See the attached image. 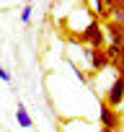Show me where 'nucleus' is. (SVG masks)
<instances>
[{
    "mask_svg": "<svg viewBox=\"0 0 124 132\" xmlns=\"http://www.w3.org/2000/svg\"><path fill=\"white\" fill-rule=\"evenodd\" d=\"M103 39H106V34H103V26L98 23V18H93V21L83 29V34H80V42L88 44L91 49H101V47H103Z\"/></svg>",
    "mask_w": 124,
    "mask_h": 132,
    "instance_id": "nucleus-1",
    "label": "nucleus"
},
{
    "mask_svg": "<svg viewBox=\"0 0 124 132\" xmlns=\"http://www.w3.org/2000/svg\"><path fill=\"white\" fill-rule=\"evenodd\" d=\"M103 101H106L111 109H119V106L124 104V73H116V78H114V83L109 86Z\"/></svg>",
    "mask_w": 124,
    "mask_h": 132,
    "instance_id": "nucleus-2",
    "label": "nucleus"
},
{
    "mask_svg": "<svg viewBox=\"0 0 124 132\" xmlns=\"http://www.w3.org/2000/svg\"><path fill=\"white\" fill-rule=\"evenodd\" d=\"M98 119H101V127H106V129H119L121 127V119H119V114H116V109H111L106 101H101V111H98Z\"/></svg>",
    "mask_w": 124,
    "mask_h": 132,
    "instance_id": "nucleus-3",
    "label": "nucleus"
},
{
    "mask_svg": "<svg viewBox=\"0 0 124 132\" xmlns=\"http://www.w3.org/2000/svg\"><path fill=\"white\" fill-rule=\"evenodd\" d=\"M106 57H109V65L116 70V73H124V44H106L103 47Z\"/></svg>",
    "mask_w": 124,
    "mask_h": 132,
    "instance_id": "nucleus-4",
    "label": "nucleus"
},
{
    "mask_svg": "<svg viewBox=\"0 0 124 132\" xmlns=\"http://www.w3.org/2000/svg\"><path fill=\"white\" fill-rule=\"evenodd\" d=\"M83 57L91 62V68L96 70V73H101V70H106L109 68V57H106V52H103V47L101 49H83Z\"/></svg>",
    "mask_w": 124,
    "mask_h": 132,
    "instance_id": "nucleus-5",
    "label": "nucleus"
},
{
    "mask_svg": "<svg viewBox=\"0 0 124 132\" xmlns=\"http://www.w3.org/2000/svg\"><path fill=\"white\" fill-rule=\"evenodd\" d=\"M106 34H109V44H124V26L109 21L106 23Z\"/></svg>",
    "mask_w": 124,
    "mask_h": 132,
    "instance_id": "nucleus-6",
    "label": "nucleus"
},
{
    "mask_svg": "<svg viewBox=\"0 0 124 132\" xmlns=\"http://www.w3.org/2000/svg\"><path fill=\"white\" fill-rule=\"evenodd\" d=\"M111 5H114V0H93V16L96 18H109Z\"/></svg>",
    "mask_w": 124,
    "mask_h": 132,
    "instance_id": "nucleus-7",
    "label": "nucleus"
},
{
    "mask_svg": "<svg viewBox=\"0 0 124 132\" xmlns=\"http://www.w3.org/2000/svg\"><path fill=\"white\" fill-rule=\"evenodd\" d=\"M16 119H18V124H21L23 129H31V127H34V119L29 117V111H26L23 104H18V109H16Z\"/></svg>",
    "mask_w": 124,
    "mask_h": 132,
    "instance_id": "nucleus-8",
    "label": "nucleus"
},
{
    "mask_svg": "<svg viewBox=\"0 0 124 132\" xmlns=\"http://www.w3.org/2000/svg\"><path fill=\"white\" fill-rule=\"evenodd\" d=\"M114 23H121L124 26V0H114V5H111V16H109Z\"/></svg>",
    "mask_w": 124,
    "mask_h": 132,
    "instance_id": "nucleus-9",
    "label": "nucleus"
},
{
    "mask_svg": "<svg viewBox=\"0 0 124 132\" xmlns=\"http://www.w3.org/2000/svg\"><path fill=\"white\" fill-rule=\"evenodd\" d=\"M31 13H34V8H31V5H23V11H21V21H23V23H31Z\"/></svg>",
    "mask_w": 124,
    "mask_h": 132,
    "instance_id": "nucleus-10",
    "label": "nucleus"
},
{
    "mask_svg": "<svg viewBox=\"0 0 124 132\" xmlns=\"http://www.w3.org/2000/svg\"><path fill=\"white\" fill-rule=\"evenodd\" d=\"M73 70H75V78H78L80 83H88V75H85V73H83V70L78 68V65H73Z\"/></svg>",
    "mask_w": 124,
    "mask_h": 132,
    "instance_id": "nucleus-11",
    "label": "nucleus"
},
{
    "mask_svg": "<svg viewBox=\"0 0 124 132\" xmlns=\"http://www.w3.org/2000/svg\"><path fill=\"white\" fill-rule=\"evenodd\" d=\"M0 80H3V83H11V80H13V78H11V73L3 68V65H0Z\"/></svg>",
    "mask_w": 124,
    "mask_h": 132,
    "instance_id": "nucleus-12",
    "label": "nucleus"
},
{
    "mask_svg": "<svg viewBox=\"0 0 124 132\" xmlns=\"http://www.w3.org/2000/svg\"><path fill=\"white\" fill-rule=\"evenodd\" d=\"M98 132H114V129H106V127H101V129H98Z\"/></svg>",
    "mask_w": 124,
    "mask_h": 132,
    "instance_id": "nucleus-13",
    "label": "nucleus"
},
{
    "mask_svg": "<svg viewBox=\"0 0 124 132\" xmlns=\"http://www.w3.org/2000/svg\"><path fill=\"white\" fill-rule=\"evenodd\" d=\"M23 3H26V5H31V3H34V0H23Z\"/></svg>",
    "mask_w": 124,
    "mask_h": 132,
    "instance_id": "nucleus-14",
    "label": "nucleus"
},
{
    "mask_svg": "<svg viewBox=\"0 0 124 132\" xmlns=\"http://www.w3.org/2000/svg\"><path fill=\"white\" fill-rule=\"evenodd\" d=\"M54 3H59V0H54Z\"/></svg>",
    "mask_w": 124,
    "mask_h": 132,
    "instance_id": "nucleus-15",
    "label": "nucleus"
}]
</instances>
